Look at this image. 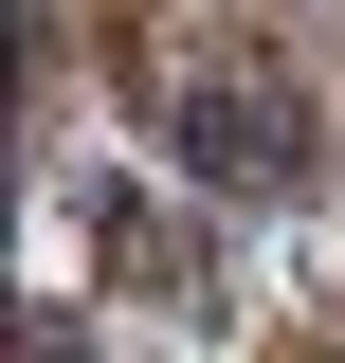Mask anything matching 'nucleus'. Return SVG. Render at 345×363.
I'll list each match as a JSON object with an SVG mask.
<instances>
[{"instance_id":"f257e3e1","label":"nucleus","mask_w":345,"mask_h":363,"mask_svg":"<svg viewBox=\"0 0 345 363\" xmlns=\"http://www.w3.org/2000/svg\"><path fill=\"white\" fill-rule=\"evenodd\" d=\"M182 145H200V182H273V164H291V91H200Z\"/></svg>"}]
</instances>
